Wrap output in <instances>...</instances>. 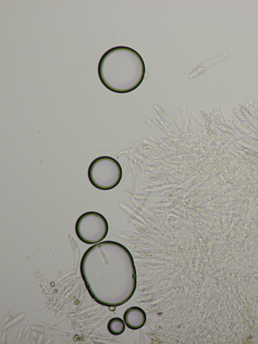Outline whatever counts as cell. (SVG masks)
I'll use <instances>...</instances> for the list:
<instances>
[{"label":"cell","instance_id":"1","mask_svg":"<svg viewBox=\"0 0 258 344\" xmlns=\"http://www.w3.org/2000/svg\"><path fill=\"white\" fill-rule=\"evenodd\" d=\"M82 274H97L101 284L115 290L120 305L133 296L136 288V272L133 257L122 244L104 241L90 247L81 262Z\"/></svg>","mask_w":258,"mask_h":344},{"label":"cell","instance_id":"2","mask_svg":"<svg viewBox=\"0 0 258 344\" xmlns=\"http://www.w3.org/2000/svg\"><path fill=\"white\" fill-rule=\"evenodd\" d=\"M98 73L102 83L109 90L118 93L130 92L143 81L145 67L140 54L126 46H116L101 58Z\"/></svg>","mask_w":258,"mask_h":344},{"label":"cell","instance_id":"3","mask_svg":"<svg viewBox=\"0 0 258 344\" xmlns=\"http://www.w3.org/2000/svg\"><path fill=\"white\" fill-rule=\"evenodd\" d=\"M122 168L114 158L103 156L94 159L88 171L90 182L96 188L108 190L115 187L122 178Z\"/></svg>","mask_w":258,"mask_h":344},{"label":"cell","instance_id":"4","mask_svg":"<svg viewBox=\"0 0 258 344\" xmlns=\"http://www.w3.org/2000/svg\"><path fill=\"white\" fill-rule=\"evenodd\" d=\"M75 231L81 241L88 244H93L105 238L108 225L102 214L95 211H89L79 217L76 223Z\"/></svg>","mask_w":258,"mask_h":344},{"label":"cell","instance_id":"5","mask_svg":"<svg viewBox=\"0 0 258 344\" xmlns=\"http://www.w3.org/2000/svg\"><path fill=\"white\" fill-rule=\"evenodd\" d=\"M123 319L129 328L137 330L144 326L146 321V315L141 308L132 307L124 312Z\"/></svg>","mask_w":258,"mask_h":344},{"label":"cell","instance_id":"6","mask_svg":"<svg viewBox=\"0 0 258 344\" xmlns=\"http://www.w3.org/2000/svg\"><path fill=\"white\" fill-rule=\"evenodd\" d=\"M107 328L110 333L117 335L123 332L125 329V325L121 318L115 317L110 320L108 323Z\"/></svg>","mask_w":258,"mask_h":344}]
</instances>
